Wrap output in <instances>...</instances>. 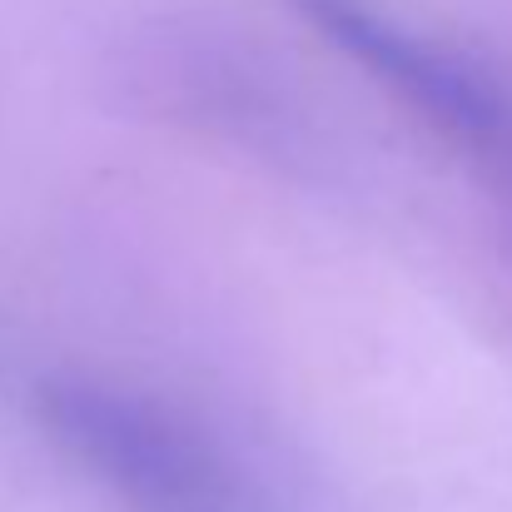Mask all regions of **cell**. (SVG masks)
<instances>
[{
	"label": "cell",
	"instance_id": "1",
	"mask_svg": "<svg viewBox=\"0 0 512 512\" xmlns=\"http://www.w3.org/2000/svg\"><path fill=\"white\" fill-rule=\"evenodd\" d=\"M45 433L135 512H264L239 463L155 393L95 373L35 383Z\"/></svg>",
	"mask_w": 512,
	"mask_h": 512
},
{
	"label": "cell",
	"instance_id": "2",
	"mask_svg": "<svg viewBox=\"0 0 512 512\" xmlns=\"http://www.w3.org/2000/svg\"><path fill=\"white\" fill-rule=\"evenodd\" d=\"M299 15L438 135L488 165H512V85L498 70L398 25L368 0H299Z\"/></svg>",
	"mask_w": 512,
	"mask_h": 512
}]
</instances>
